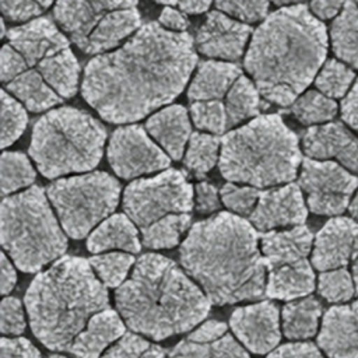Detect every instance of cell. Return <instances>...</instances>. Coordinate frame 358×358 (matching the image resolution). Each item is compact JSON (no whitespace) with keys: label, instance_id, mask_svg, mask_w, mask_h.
Listing matches in <instances>:
<instances>
[{"label":"cell","instance_id":"37","mask_svg":"<svg viewBox=\"0 0 358 358\" xmlns=\"http://www.w3.org/2000/svg\"><path fill=\"white\" fill-rule=\"evenodd\" d=\"M1 194L6 197L22 187L31 186L36 173L28 157L18 151H4L1 155Z\"/></svg>","mask_w":358,"mask_h":358},{"label":"cell","instance_id":"55","mask_svg":"<svg viewBox=\"0 0 358 358\" xmlns=\"http://www.w3.org/2000/svg\"><path fill=\"white\" fill-rule=\"evenodd\" d=\"M347 0H312L310 1V11L319 20H330L337 15Z\"/></svg>","mask_w":358,"mask_h":358},{"label":"cell","instance_id":"18","mask_svg":"<svg viewBox=\"0 0 358 358\" xmlns=\"http://www.w3.org/2000/svg\"><path fill=\"white\" fill-rule=\"evenodd\" d=\"M138 0H57L55 18L71 42L84 48L95 25L110 11L136 7Z\"/></svg>","mask_w":358,"mask_h":358},{"label":"cell","instance_id":"56","mask_svg":"<svg viewBox=\"0 0 358 358\" xmlns=\"http://www.w3.org/2000/svg\"><path fill=\"white\" fill-rule=\"evenodd\" d=\"M1 282H0V289L3 295H7L8 292H11V289L15 285L17 281V274L15 270L13 267V264L10 263V260L7 259L6 253H1Z\"/></svg>","mask_w":358,"mask_h":358},{"label":"cell","instance_id":"5","mask_svg":"<svg viewBox=\"0 0 358 358\" xmlns=\"http://www.w3.org/2000/svg\"><path fill=\"white\" fill-rule=\"evenodd\" d=\"M24 303L34 336L49 350L69 351L88 320L109 306V296L90 260L63 256L31 281Z\"/></svg>","mask_w":358,"mask_h":358},{"label":"cell","instance_id":"16","mask_svg":"<svg viewBox=\"0 0 358 358\" xmlns=\"http://www.w3.org/2000/svg\"><path fill=\"white\" fill-rule=\"evenodd\" d=\"M301 186L288 183L260 193L259 201L249 215L259 231L267 232L278 227L302 225L308 217Z\"/></svg>","mask_w":358,"mask_h":358},{"label":"cell","instance_id":"13","mask_svg":"<svg viewBox=\"0 0 358 358\" xmlns=\"http://www.w3.org/2000/svg\"><path fill=\"white\" fill-rule=\"evenodd\" d=\"M312 264L319 271L350 267L358 295V222L345 217L329 220L313 241Z\"/></svg>","mask_w":358,"mask_h":358},{"label":"cell","instance_id":"50","mask_svg":"<svg viewBox=\"0 0 358 358\" xmlns=\"http://www.w3.org/2000/svg\"><path fill=\"white\" fill-rule=\"evenodd\" d=\"M267 358H324L312 343H288L273 350Z\"/></svg>","mask_w":358,"mask_h":358},{"label":"cell","instance_id":"32","mask_svg":"<svg viewBox=\"0 0 358 358\" xmlns=\"http://www.w3.org/2000/svg\"><path fill=\"white\" fill-rule=\"evenodd\" d=\"M260 96L262 94L255 81L241 76L225 95L228 127H234L243 120L259 116L260 109L264 108Z\"/></svg>","mask_w":358,"mask_h":358},{"label":"cell","instance_id":"41","mask_svg":"<svg viewBox=\"0 0 358 358\" xmlns=\"http://www.w3.org/2000/svg\"><path fill=\"white\" fill-rule=\"evenodd\" d=\"M28 115L20 101L1 90V147L11 145L24 133Z\"/></svg>","mask_w":358,"mask_h":358},{"label":"cell","instance_id":"57","mask_svg":"<svg viewBox=\"0 0 358 358\" xmlns=\"http://www.w3.org/2000/svg\"><path fill=\"white\" fill-rule=\"evenodd\" d=\"M213 0H179V8L187 14H201L208 10Z\"/></svg>","mask_w":358,"mask_h":358},{"label":"cell","instance_id":"58","mask_svg":"<svg viewBox=\"0 0 358 358\" xmlns=\"http://www.w3.org/2000/svg\"><path fill=\"white\" fill-rule=\"evenodd\" d=\"M348 210H350V214H351L355 220H358V189H357L355 196L352 197V200H351V203H350V206H348Z\"/></svg>","mask_w":358,"mask_h":358},{"label":"cell","instance_id":"40","mask_svg":"<svg viewBox=\"0 0 358 358\" xmlns=\"http://www.w3.org/2000/svg\"><path fill=\"white\" fill-rule=\"evenodd\" d=\"M317 291L329 302H347L355 294V282L347 267L322 271L317 281Z\"/></svg>","mask_w":358,"mask_h":358},{"label":"cell","instance_id":"21","mask_svg":"<svg viewBox=\"0 0 358 358\" xmlns=\"http://www.w3.org/2000/svg\"><path fill=\"white\" fill-rule=\"evenodd\" d=\"M266 268L274 270L308 260L313 235L306 225H295L284 231H267L260 236Z\"/></svg>","mask_w":358,"mask_h":358},{"label":"cell","instance_id":"42","mask_svg":"<svg viewBox=\"0 0 358 358\" xmlns=\"http://www.w3.org/2000/svg\"><path fill=\"white\" fill-rule=\"evenodd\" d=\"M190 116L197 129L213 134H222L228 129L225 103L220 99L194 101L190 105Z\"/></svg>","mask_w":358,"mask_h":358},{"label":"cell","instance_id":"24","mask_svg":"<svg viewBox=\"0 0 358 358\" xmlns=\"http://www.w3.org/2000/svg\"><path fill=\"white\" fill-rule=\"evenodd\" d=\"M140 28L141 15L136 7L110 11L95 25L81 50L88 55L110 52Z\"/></svg>","mask_w":358,"mask_h":358},{"label":"cell","instance_id":"53","mask_svg":"<svg viewBox=\"0 0 358 358\" xmlns=\"http://www.w3.org/2000/svg\"><path fill=\"white\" fill-rule=\"evenodd\" d=\"M225 333H227V324L224 322L208 320L203 323L200 327H197L196 330H193L187 336V338L197 343H207V341H213L222 337Z\"/></svg>","mask_w":358,"mask_h":358},{"label":"cell","instance_id":"35","mask_svg":"<svg viewBox=\"0 0 358 358\" xmlns=\"http://www.w3.org/2000/svg\"><path fill=\"white\" fill-rule=\"evenodd\" d=\"M221 140L215 134L192 133L183 158L185 168L194 176H204L220 161Z\"/></svg>","mask_w":358,"mask_h":358},{"label":"cell","instance_id":"54","mask_svg":"<svg viewBox=\"0 0 358 358\" xmlns=\"http://www.w3.org/2000/svg\"><path fill=\"white\" fill-rule=\"evenodd\" d=\"M158 22L164 28H166L169 31H173V32H185L186 28L189 27L187 18L179 10H175V8L169 7V6H166L161 11Z\"/></svg>","mask_w":358,"mask_h":358},{"label":"cell","instance_id":"28","mask_svg":"<svg viewBox=\"0 0 358 358\" xmlns=\"http://www.w3.org/2000/svg\"><path fill=\"white\" fill-rule=\"evenodd\" d=\"M6 90L31 112H43L60 103L63 99L45 81L36 67L25 70L7 83Z\"/></svg>","mask_w":358,"mask_h":358},{"label":"cell","instance_id":"33","mask_svg":"<svg viewBox=\"0 0 358 358\" xmlns=\"http://www.w3.org/2000/svg\"><path fill=\"white\" fill-rule=\"evenodd\" d=\"M169 358H250L246 350L235 341V338L225 333L222 337L207 341L197 343L187 337L179 341L172 351Z\"/></svg>","mask_w":358,"mask_h":358},{"label":"cell","instance_id":"61","mask_svg":"<svg viewBox=\"0 0 358 358\" xmlns=\"http://www.w3.org/2000/svg\"><path fill=\"white\" fill-rule=\"evenodd\" d=\"M35 1H38L43 8H48V7L52 4L53 0H35Z\"/></svg>","mask_w":358,"mask_h":358},{"label":"cell","instance_id":"31","mask_svg":"<svg viewBox=\"0 0 358 358\" xmlns=\"http://www.w3.org/2000/svg\"><path fill=\"white\" fill-rule=\"evenodd\" d=\"M322 315V303L306 296L292 301L282 308V331L289 340H308L317 331L319 319Z\"/></svg>","mask_w":358,"mask_h":358},{"label":"cell","instance_id":"7","mask_svg":"<svg viewBox=\"0 0 358 358\" xmlns=\"http://www.w3.org/2000/svg\"><path fill=\"white\" fill-rule=\"evenodd\" d=\"M106 129L90 113L63 106L41 116L32 129L29 155L48 179L94 169L103 154Z\"/></svg>","mask_w":358,"mask_h":358},{"label":"cell","instance_id":"4","mask_svg":"<svg viewBox=\"0 0 358 358\" xmlns=\"http://www.w3.org/2000/svg\"><path fill=\"white\" fill-rule=\"evenodd\" d=\"M115 302L127 327L154 341L192 330L211 306L186 271L157 253L136 260L130 278L117 287Z\"/></svg>","mask_w":358,"mask_h":358},{"label":"cell","instance_id":"49","mask_svg":"<svg viewBox=\"0 0 358 358\" xmlns=\"http://www.w3.org/2000/svg\"><path fill=\"white\" fill-rule=\"evenodd\" d=\"M0 358H41V352L24 337H3L0 340Z\"/></svg>","mask_w":358,"mask_h":358},{"label":"cell","instance_id":"59","mask_svg":"<svg viewBox=\"0 0 358 358\" xmlns=\"http://www.w3.org/2000/svg\"><path fill=\"white\" fill-rule=\"evenodd\" d=\"M274 4L277 6H291V4H296V3H301L303 0H271Z\"/></svg>","mask_w":358,"mask_h":358},{"label":"cell","instance_id":"46","mask_svg":"<svg viewBox=\"0 0 358 358\" xmlns=\"http://www.w3.org/2000/svg\"><path fill=\"white\" fill-rule=\"evenodd\" d=\"M0 327L6 336H18L25 329V316L21 301L14 296H6L0 308Z\"/></svg>","mask_w":358,"mask_h":358},{"label":"cell","instance_id":"23","mask_svg":"<svg viewBox=\"0 0 358 358\" xmlns=\"http://www.w3.org/2000/svg\"><path fill=\"white\" fill-rule=\"evenodd\" d=\"M124 333V324L117 312L106 308L88 320L73 340L69 352L76 358H99L103 350Z\"/></svg>","mask_w":358,"mask_h":358},{"label":"cell","instance_id":"47","mask_svg":"<svg viewBox=\"0 0 358 358\" xmlns=\"http://www.w3.org/2000/svg\"><path fill=\"white\" fill-rule=\"evenodd\" d=\"M29 64L25 57L10 43H6L0 55V78L3 84L10 83L17 76L28 70Z\"/></svg>","mask_w":358,"mask_h":358},{"label":"cell","instance_id":"2","mask_svg":"<svg viewBox=\"0 0 358 358\" xmlns=\"http://www.w3.org/2000/svg\"><path fill=\"white\" fill-rule=\"evenodd\" d=\"M327 45L326 25L308 6H284L253 31L243 66L264 99L291 106L316 78Z\"/></svg>","mask_w":358,"mask_h":358},{"label":"cell","instance_id":"60","mask_svg":"<svg viewBox=\"0 0 358 358\" xmlns=\"http://www.w3.org/2000/svg\"><path fill=\"white\" fill-rule=\"evenodd\" d=\"M157 3H161V4H165V6H173V4H178L179 0H154Z\"/></svg>","mask_w":358,"mask_h":358},{"label":"cell","instance_id":"15","mask_svg":"<svg viewBox=\"0 0 358 358\" xmlns=\"http://www.w3.org/2000/svg\"><path fill=\"white\" fill-rule=\"evenodd\" d=\"M229 326L236 338L255 354L271 352L281 338L278 308L271 301L235 309Z\"/></svg>","mask_w":358,"mask_h":358},{"label":"cell","instance_id":"19","mask_svg":"<svg viewBox=\"0 0 358 358\" xmlns=\"http://www.w3.org/2000/svg\"><path fill=\"white\" fill-rule=\"evenodd\" d=\"M7 38L8 43L25 57L29 67L36 66L45 57L69 49L70 43L67 36L48 17L32 18L22 25L10 28Z\"/></svg>","mask_w":358,"mask_h":358},{"label":"cell","instance_id":"38","mask_svg":"<svg viewBox=\"0 0 358 358\" xmlns=\"http://www.w3.org/2000/svg\"><path fill=\"white\" fill-rule=\"evenodd\" d=\"M98 278L108 288H117L127 277L130 267L136 263L134 256L130 253L109 252L99 253L88 259Z\"/></svg>","mask_w":358,"mask_h":358},{"label":"cell","instance_id":"45","mask_svg":"<svg viewBox=\"0 0 358 358\" xmlns=\"http://www.w3.org/2000/svg\"><path fill=\"white\" fill-rule=\"evenodd\" d=\"M215 7L243 22H256L267 17L268 0H214Z\"/></svg>","mask_w":358,"mask_h":358},{"label":"cell","instance_id":"51","mask_svg":"<svg viewBox=\"0 0 358 358\" xmlns=\"http://www.w3.org/2000/svg\"><path fill=\"white\" fill-rule=\"evenodd\" d=\"M196 208L201 214H210L220 208L218 190L208 182H200L196 185Z\"/></svg>","mask_w":358,"mask_h":358},{"label":"cell","instance_id":"27","mask_svg":"<svg viewBox=\"0 0 358 358\" xmlns=\"http://www.w3.org/2000/svg\"><path fill=\"white\" fill-rule=\"evenodd\" d=\"M315 289V273L309 260L294 266L268 270L266 295L291 301L309 295Z\"/></svg>","mask_w":358,"mask_h":358},{"label":"cell","instance_id":"25","mask_svg":"<svg viewBox=\"0 0 358 358\" xmlns=\"http://www.w3.org/2000/svg\"><path fill=\"white\" fill-rule=\"evenodd\" d=\"M241 76V67L235 63L225 60L201 62L189 85L187 98L192 101L221 99Z\"/></svg>","mask_w":358,"mask_h":358},{"label":"cell","instance_id":"6","mask_svg":"<svg viewBox=\"0 0 358 358\" xmlns=\"http://www.w3.org/2000/svg\"><path fill=\"white\" fill-rule=\"evenodd\" d=\"M301 162L298 137L277 113L259 115L221 138L218 166L229 182L259 189L289 183Z\"/></svg>","mask_w":358,"mask_h":358},{"label":"cell","instance_id":"44","mask_svg":"<svg viewBox=\"0 0 358 358\" xmlns=\"http://www.w3.org/2000/svg\"><path fill=\"white\" fill-rule=\"evenodd\" d=\"M259 187L255 186H236L235 183H227L220 192L222 203L234 213L239 215H250L260 197Z\"/></svg>","mask_w":358,"mask_h":358},{"label":"cell","instance_id":"3","mask_svg":"<svg viewBox=\"0 0 358 358\" xmlns=\"http://www.w3.org/2000/svg\"><path fill=\"white\" fill-rule=\"evenodd\" d=\"M252 222L218 213L196 222L180 245L183 270L213 305L256 301L266 295V263Z\"/></svg>","mask_w":358,"mask_h":358},{"label":"cell","instance_id":"10","mask_svg":"<svg viewBox=\"0 0 358 358\" xmlns=\"http://www.w3.org/2000/svg\"><path fill=\"white\" fill-rule=\"evenodd\" d=\"M193 187L185 173L166 169L127 185L123 193V210L143 229L168 214L189 213L193 208Z\"/></svg>","mask_w":358,"mask_h":358},{"label":"cell","instance_id":"26","mask_svg":"<svg viewBox=\"0 0 358 358\" xmlns=\"http://www.w3.org/2000/svg\"><path fill=\"white\" fill-rule=\"evenodd\" d=\"M87 249L92 253H101L110 249L138 253L141 243L136 224L126 214L109 215L90 234Z\"/></svg>","mask_w":358,"mask_h":358},{"label":"cell","instance_id":"22","mask_svg":"<svg viewBox=\"0 0 358 358\" xmlns=\"http://www.w3.org/2000/svg\"><path fill=\"white\" fill-rule=\"evenodd\" d=\"M148 134L175 161L183 157L186 143L192 136L189 115L185 106L171 105L148 117L145 123Z\"/></svg>","mask_w":358,"mask_h":358},{"label":"cell","instance_id":"48","mask_svg":"<svg viewBox=\"0 0 358 358\" xmlns=\"http://www.w3.org/2000/svg\"><path fill=\"white\" fill-rule=\"evenodd\" d=\"M4 18L15 22L29 21L41 15L43 7L35 0H0Z\"/></svg>","mask_w":358,"mask_h":358},{"label":"cell","instance_id":"52","mask_svg":"<svg viewBox=\"0 0 358 358\" xmlns=\"http://www.w3.org/2000/svg\"><path fill=\"white\" fill-rule=\"evenodd\" d=\"M341 117L358 133V78L341 101Z\"/></svg>","mask_w":358,"mask_h":358},{"label":"cell","instance_id":"20","mask_svg":"<svg viewBox=\"0 0 358 358\" xmlns=\"http://www.w3.org/2000/svg\"><path fill=\"white\" fill-rule=\"evenodd\" d=\"M317 345L329 358H358V301L326 310Z\"/></svg>","mask_w":358,"mask_h":358},{"label":"cell","instance_id":"9","mask_svg":"<svg viewBox=\"0 0 358 358\" xmlns=\"http://www.w3.org/2000/svg\"><path fill=\"white\" fill-rule=\"evenodd\" d=\"M46 194L64 232L83 239L115 211L120 185L106 172H91L57 179L46 187Z\"/></svg>","mask_w":358,"mask_h":358},{"label":"cell","instance_id":"39","mask_svg":"<svg viewBox=\"0 0 358 358\" xmlns=\"http://www.w3.org/2000/svg\"><path fill=\"white\" fill-rule=\"evenodd\" d=\"M354 78L355 74L348 66L337 59H330L320 67L315 84L320 92L334 99L345 96Z\"/></svg>","mask_w":358,"mask_h":358},{"label":"cell","instance_id":"63","mask_svg":"<svg viewBox=\"0 0 358 358\" xmlns=\"http://www.w3.org/2000/svg\"><path fill=\"white\" fill-rule=\"evenodd\" d=\"M354 1H355V3H357V6H358V0H354Z\"/></svg>","mask_w":358,"mask_h":358},{"label":"cell","instance_id":"43","mask_svg":"<svg viewBox=\"0 0 358 358\" xmlns=\"http://www.w3.org/2000/svg\"><path fill=\"white\" fill-rule=\"evenodd\" d=\"M101 358H165V350L133 331L124 333Z\"/></svg>","mask_w":358,"mask_h":358},{"label":"cell","instance_id":"1","mask_svg":"<svg viewBox=\"0 0 358 358\" xmlns=\"http://www.w3.org/2000/svg\"><path fill=\"white\" fill-rule=\"evenodd\" d=\"M197 63L193 38L159 22L143 25L120 48L92 57L81 94L109 123H131L172 102Z\"/></svg>","mask_w":358,"mask_h":358},{"label":"cell","instance_id":"11","mask_svg":"<svg viewBox=\"0 0 358 358\" xmlns=\"http://www.w3.org/2000/svg\"><path fill=\"white\" fill-rule=\"evenodd\" d=\"M298 185L306 194L308 207L319 215H338L347 210L358 178L330 159H302Z\"/></svg>","mask_w":358,"mask_h":358},{"label":"cell","instance_id":"62","mask_svg":"<svg viewBox=\"0 0 358 358\" xmlns=\"http://www.w3.org/2000/svg\"><path fill=\"white\" fill-rule=\"evenodd\" d=\"M49 358H67V357H63V355H59V354H55V355H50Z\"/></svg>","mask_w":358,"mask_h":358},{"label":"cell","instance_id":"17","mask_svg":"<svg viewBox=\"0 0 358 358\" xmlns=\"http://www.w3.org/2000/svg\"><path fill=\"white\" fill-rule=\"evenodd\" d=\"M303 151L309 158L336 159L358 173V137L341 122L312 126L302 136Z\"/></svg>","mask_w":358,"mask_h":358},{"label":"cell","instance_id":"8","mask_svg":"<svg viewBox=\"0 0 358 358\" xmlns=\"http://www.w3.org/2000/svg\"><path fill=\"white\" fill-rule=\"evenodd\" d=\"M41 186L6 196L0 207V241L15 266L36 273L67 250L66 232Z\"/></svg>","mask_w":358,"mask_h":358},{"label":"cell","instance_id":"29","mask_svg":"<svg viewBox=\"0 0 358 358\" xmlns=\"http://www.w3.org/2000/svg\"><path fill=\"white\" fill-rule=\"evenodd\" d=\"M35 67L62 98H71L76 95L78 90L80 64L70 48L45 57Z\"/></svg>","mask_w":358,"mask_h":358},{"label":"cell","instance_id":"34","mask_svg":"<svg viewBox=\"0 0 358 358\" xmlns=\"http://www.w3.org/2000/svg\"><path fill=\"white\" fill-rule=\"evenodd\" d=\"M189 213L168 214L141 229V242L148 249H169L179 243L180 236L189 228Z\"/></svg>","mask_w":358,"mask_h":358},{"label":"cell","instance_id":"30","mask_svg":"<svg viewBox=\"0 0 358 358\" xmlns=\"http://www.w3.org/2000/svg\"><path fill=\"white\" fill-rule=\"evenodd\" d=\"M330 41L334 55L358 69V6L354 0H347L331 22Z\"/></svg>","mask_w":358,"mask_h":358},{"label":"cell","instance_id":"36","mask_svg":"<svg viewBox=\"0 0 358 358\" xmlns=\"http://www.w3.org/2000/svg\"><path fill=\"white\" fill-rule=\"evenodd\" d=\"M289 112L302 124L324 123L337 115V103L323 92L310 90L294 101Z\"/></svg>","mask_w":358,"mask_h":358},{"label":"cell","instance_id":"12","mask_svg":"<svg viewBox=\"0 0 358 358\" xmlns=\"http://www.w3.org/2000/svg\"><path fill=\"white\" fill-rule=\"evenodd\" d=\"M106 154L113 172L123 179L157 172L171 164V157L138 124L117 127L110 136Z\"/></svg>","mask_w":358,"mask_h":358},{"label":"cell","instance_id":"14","mask_svg":"<svg viewBox=\"0 0 358 358\" xmlns=\"http://www.w3.org/2000/svg\"><path fill=\"white\" fill-rule=\"evenodd\" d=\"M253 34L249 24L222 11H210L197 31V50L211 59L235 62L241 59Z\"/></svg>","mask_w":358,"mask_h":358}]
</instances>
